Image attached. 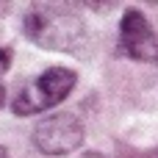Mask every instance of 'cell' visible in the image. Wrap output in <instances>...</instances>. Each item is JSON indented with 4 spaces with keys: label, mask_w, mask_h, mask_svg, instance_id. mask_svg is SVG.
Wrapping results in <instances>:
<instances>
[{
    "label": "cell",
    "mask_w": 158,
    "mask_h": 158,
    "mask_svg": "<svg viewBox=\"0 0 158 158\" xmlns=\"http://www.w3.org/2000/svg\"><path fill=\"white\" fill-rule=\"evenodd\" d=\"M75 81H78V75L72 69H67V67H50L31 86H25L14 97L11 111L19 114V117H31V114H39L44 108H53L61 100H67V94L72 92Z\"/></svg>",
    "instance_id": "6da1fadb"
},
{
    "label": "cell",
    "mask_w": 158,
    "mask_h": 158,
    "mask_svg": "<svg viewBox=\"0 0 158 158\" xmlns=\"http://www.w3.org/2000/svg\"><path fill=\"white\" fill-rule=\"evenodd\" d=\"M83 122L75 114H53L33 128V147L50 158L69 156L83 144Z\"/></svg>",
    "instance_id": "3957f363"
},
{
    "label": "cell",
    "mask_w": 158,
    "mask_h": 158,
    "mask_svg": "<svg viewBox=\"0 0 158 158\" xmlns=\"http://www.w3.org/2000/svg\"><path fill=\"white\" fill-rule=\"evenodd\" d=\"M3 103H6V89H3V83H0V108H3Z\"/></svg>",
    "instance_id": "8992f818"
},
{
    "label": "cell",
    "mask_w": 158,
    "mask_h": 158,
    "mask_svg": "<svg viewBox=\"0 0 158 158\" xmlns=\"http://www.w3.org/2000/svg\"><path fill=\"white\" fill-rule=\"evenodd\" d=\"M0 158H8V156H6V150H3V147H0Z\"/></svg>",
    "instance_id": "52a82bcc"
},
{
    "label": "cell",
    "mask_w": 158,
    "mask_h": 158,
    "mask_svg": "<svg viewBox=\"0 0 158 158\" xmlns=\"http://www.w3.org/2000/svg\"><path fill=\"white\" fill-rule=\"evenodd\" d=\"M8 64H11V50H6V47H0V75L8 69Z\"/></svg>",
    "instance_id": "5b68a950"
},
{
    "label": "cell",
    "mask_w": 158,
    "mask_h": 158,
    "mask_svg": "<svg viewBox=\"0 0 158 158\" xmlns=\"http://www.w3.org/2000/svg\"><path fill=\"white\" fill-rule=\"evenodd\" d=\"M119 42L122 50L144 64H158V39L147 22V17L139 8H128L119 22Z\"/></svg>",
    "instance_id": "277c9868"
},
{
    "label": "cell",
    "mask_w": 158,
    "mask_h": 158,
    "mask_svg": "<svg viewBox=\"0 0 158 158\" xmlns=\"http://www.w3.org/2000/svg\"><path fill=\"white\" fill-rule=\"evenodd\" d=\"M25 33L50 50H69L72 44L81 42L83 28L78 22V17H64L58 8L53 6H36L33 11H28L25 17Z\"/></svg>",
    "instance_id": "7a4b0ae2"
}]
</instances>
